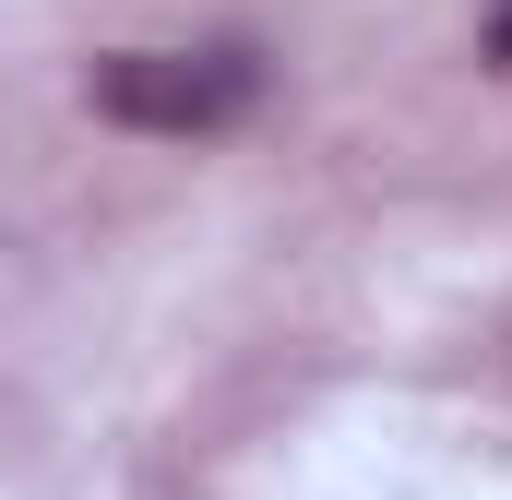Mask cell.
<instances>
[{"label":"cell","instance_id":"cell-2","mask_svg":"<svg viewBox=\"0 0 512 500\" xmlns=\"http://www.w3.org/2000/svg\"><path fill=\"white\" fill-rule=\"evenodd\" d=\"M489 60H512V0H501V24H489Z\"/></svg>","mask_w":512,"mask_h":500},{"label":"cell","instance_id":"cell-1","mask_svg":"<svg viewBox=\"0 0 512 500\" xmlns=\"http://www.w3.org/2000/svg\"><path fill=\"white\" fill-rule=\"evenodd\" d=\"M96 120L120 131H239L262 108V48L239 36H215V48H120V60H96Z\"/></svg>","mask_w":512,"mask_h":500}]
</instances>
